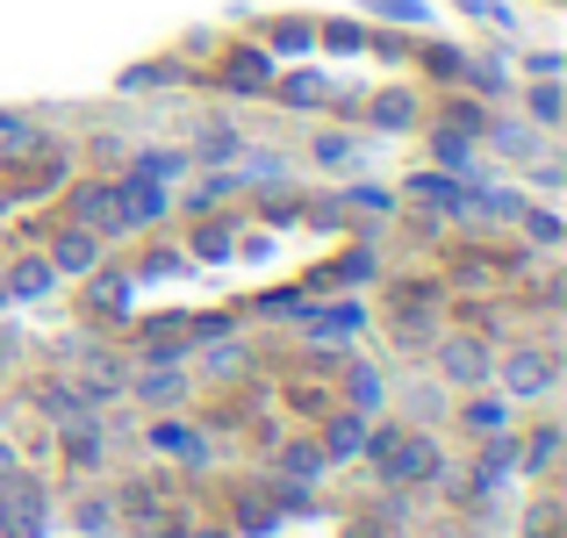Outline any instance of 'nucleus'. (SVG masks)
Listing matches in <instances>:
<instances>
[{"instance_id": "nucleus-1", "label": "nucleus", "mask_w": 567, "mask_h": 538, "mask_svg": "<svg viewBox=\"0 0 567 538\" xmlns=\"http://www.w3.org/2000/svg\"><path fill=\"white\" fill-rule=\"evenodd\" d=\"M360 453H374V467L388 482H431V474H439V445H431L424 431H374Z\"/></svg>"}, {"instance_id": "nucleus-2", "label": "nucleus", "mask_w": 567, "mask_h": 538, "mask_svg": "<svg viewBox=\"0 0 567 538\" xmlns=\"http://www.w3.org/2000/svg\"><path fill=\"white\" fill-rule=\"evenodd\" d=\"M43 525H51V503H43V488L14 467L8 482H0V538H43Z\"/></svg>"}, {"instance_id": "nucleus-3", "label": "nucleus", "mask_w": 567, "mask_h": 538, "mask_svg": "<svg viewBox=\"0 0 567 538\" xmlns=\"http://www.w3.org/2000/svg\"><path fill=\"white\" fill-rule=\"evenodd\" d=\"M496 373H503V387H511V402H539V395H554L560 359L546 345H511V359H496Z\"/></svg>"}, {"instance_id": "nucleus-4", "label": "nucleus", "mask_w": 567, "mask_h": 538, "mask_svg": "<svg viewBox=\"0 0 567 538\" xmlns=\"http://www.w3.org/2000/svg\"><path fill=\"white\" fill-rule=\"evenodd\" d=\"M439 373L453 387H482V381H496V352L482 345V338H467V331H453L439 345Z\"/></svg>"}, {"instance_id": "nucleus-5", "label": "nucleus", "mask_w": 567, "mask_h": 538, "mask_svg": "<svg viewBox=\"0 0 567 538\" xmlns=\"http://www.w3.org/2000/svg\"><path fill=\"white\" fill-rule=\"evenodd\" d=\"M72 223L80 230H123V201H115V187L109 179H86V187H72Z\"/></svg>"}, {"instance_id": "nucleus-6", "label": "nucleus", "mask_w": 567, "mask_h": 538, "mask_svg": "<svg viewBox=\"0 0 567 538\" xmlns=\"http://www.w3.org/2000/svg\"><path fill=\"white\" fill-rule=\"evenodd\" d=\"M43 259H51V273H94L101 266V230H80V223H72V230L51 237Z\"/></svg>"}, {"instance_id": "nucleus-7", "label": "nucleus", "mask_w": 567, "mask_h": 538, "mask_svg": "<svg viewBox=\"0 0 567 538\" xmlns=\"http://www.w3.org/2000/svg\"><path fill=\"white\" fill-rule=\"evenodd\" d=\"M152 453L202 467V459H208V445H202V431H187V424H181V416H158V424H152Z\"/></svg>"}, {"instance_id": "nucleus-8", "label": "nucleus", "mask_w": 567, "mask_h": 538, "mask_svg": "<svg viewBox=\"0 0 567 538\" xmlns=\"http://www.w3.org/2000/svg\"><path fill=\"white\" fill-rule=\"evenodd\" d=\"M137 395L152 402V410H173V402L187 395V373H181V366H166V359H152V366L137 373Z\"/></svg>"}, {"instance_id": "nucleus-9", "label": "nucleus", "mask_w": 567, "mask_h": 538, "mask_svg": "<svg viewBox=\"0 0 567 538\" xmlns=\"http://www.w3.org/2000/svg\"><path fill=\"white\" fill-rule=\"evenodd\" d=\"M37 410L51 416V424H80V416L94 410V402L80 395V381H51V387H43V402H37Z\"/></svg>"}, {"instance_id": "nucleus-10", "label": "nucleus", "mask_w": 567, "mask_h": 538, "mask_svg": "<svg viewBox=\"0 0 567 538\" xmlns=\"http://www.w3.org/2000/svg\"><path fill=\"white\" fill-rule=\"evenodd\" d=\"M51 288H58L51 259H14L8 266V294H22V302H37V294H51Z\"/></svg>"}, {"instance_id": "nucleus-11", "label": "nucleus", "mask_w": 567, "mask_h": 538, "mask_svg": "<svg viewBox=\"0 0 567 538\" xmlns=\"http://www.w3.org/2000/svg\"><path fill=\"white\" fill-rule=\"evenodd\" d=\"M360 445H367V416H360V410L331 416V431H323V453H331V459H352Z\"/></svg>"}, {"instance_id": "nucleus-12", "label": "nucleus", "mask_w": 567, "mask_h": 538, "mask_svg": "<svg viewBox=\"0 0 567 538\" xmlns=\"http://www.w3.org/2000/svg\"><path fill=\"white\" fill-rule=\"evenodd\" d=\"M525 115H532L539 130H560V115H567V94H560V80H539V86H532V94H525Z\"/></svg>"}, {"instance_id": "nucleus-13", "label": "nucleus", "mask_w": 567, "mask_h": 538, "mask_svg": "<svg viewBox=\"0 0 567 538\" xmlns=\"http://www.w3.org/2000/svg\"><path fill=\"white\" fill-rule=\"evenodd\" d=\"M309 158H317V166H323V173H346V166H352V158H360V144H352V137H346V130H323V137H317V144H309Z\"/></svg>"}, {"instance_id": "nucleus-14", "label": "nucleus", "mask_w": 567, "mask_h": 538, "mask_svg": "<svg viewBox=\"0 0 567 538\" xmlns=\"http://www.w3.org/2000/svg\"><path fill=\"white\" fill-rule=\"evenodd\" d=\"M202 158H216V166H230V158H245V137H237L230 123H208L202 130V144H194Z\"/></svg>"}, {"instance_id": "nucleus-15", "label": "nucleus", "mask_w": 567, "mask_h": 538, "mask_svg": "<svg viewBox=\"0 0 567 538\" xmlns=\"http://www.w3.org/2000/svg\"><path fill=\"white\" fill-rule=\"evenodd\" d=\"M223 86H237V94H259V86H266V51H237L230 72H223Z\"/></svg>"}, {"instance_id": "nucleus-16", "label": "nucleus", "mask_w": 567, "mask_h": 538, "mask_svg": "<svg viewBox=\"0 0 567 538\" xmlns=\"http://www.w3.org/2000/svg\"><path fill=\"white\" fill-rule=\"evenodd\" d=\"M346 395H352L346 410L374 416V410H381V373H374V366H352V373H346Z\"/></svg>"}, {"instance_id": "nucleus-17", "label": "nucleus", "mask_w": 567, "mask_h": 538, "mask_svg": "<svg viewBox=\"0 0 567 538\" xmlns=\"http://www.w3.org/2000/svg\"><path fill=\"white\" fill-rule=\"evenodd\" d=\"M280 101H288V108H317V101H331V80H317V72H295V80H280Z\"/></svg>"}, {"instance_id": "nucleus-18", "label": "nucleus", "mask_w": 567, "mask_h": 538, "mask_svg": "<svg viewBox=\"0 0 567 538\" xmlns=\"http://www.w3.org/2000/svg\"><path fill=\"white\" fill-rule=\"evenodd\" d=\"M374 123L381 130H410L416 123V94H381L374 101Z\"/></svg>"}, {"instance_id": "nucleus-19", "label": "nucleus", "mask_w": 567, "mask_h": 538, "mask_svg": "<svg viewBox=\"0 0 567 538\" xmlns=\"http://www.w3.org/2000/svg\"><path fill=\"white\" fill-rule=\"evenodd\" d=\"M280 474H288V482H317L323 453H317V445H288V453H280Z\"/></svg>"}, {"instance_id": "nucleus-20", "label": "nucleus", "mask_w": 567, "mask_h": 538, "mask_svg": "<svg viewBox=\"0 0 567 538\" xmlns=\"http://www.w3.org/2000/svg\"><path fill=\"white\" fill-rule=\"evenodd\" d=\"M187 173V152H144L137 158V179H158V187H166V179H181Z\"/></svg>"}, {"instance_id": "nucleus-21", "label": "nucleus", "mask_w": 567, "mask_h": 538, "mask_svg": "<svg viewBox=\"0 0 567 538\" xmlns=\"http://www.w3.org/2000/svg\"><path fill=\"white\" fill-rule=\"evenodd\" d=\"M123 510H130V525H144V531H158V496L144 482H130L123 488Z\"/></svg>"}, {"instance_id": "nucleus-22", "label": "nucleus", "mask_w": 567, "mask_h": 538, "mask_svg": "<svg viewBox=\"0 0 567 538\" xmlns=\"http://www.w3.org/2000/svg\"><path fill=\"white\" fill-rule=\"evenodd\" d=\"M482 137L496 144V152H511V158L532 152V130H525V123H482Z\"/></svg>"}, {"instance_id": "nucleus-23", "label": "nucleus", "mask_w": 567, "mask_h": 538, "mask_svg": "<svg viewBox=\"0 0 567 538\" xmlns=\"http://www.w3.org/2000/svg\"><path fill=\"white\" fill-rule=\"evenodd\" d=\"M309 331L317 338H352L360 331V309H323V317H309Z\"/></svg>"}, {"instance_id": "nucleus-24", "label": "nucleus", "mask_w": 567, "mask_h": 538, "mask_svg": "<svg viewBox=\"0 0 567 538\" xmlns=\"http://www.w3.org/2000/svg\"><path fill=\"white\" fill-rule=\"evenodd\" d=\"M439 158H445V166H474V137L445 123V130H439Z\"/></svg>"}, {"instance_id": "nucleus-25", "label": "nucleus", "mask_w": 567, "mask_h": 538, "mask_svg": "<svg viewBox=\"0 0 567 538\" xmlns=\"http://www.w3.org/2000/svg\"><path fill=\"white\" fill-rule=\"evenodd\" d=\"M317 37L331 43V51H367V29H360V22H323Z\"/></svg>"}, {"instance_id": "nucleus-26", "label": "nucleus", "mask_w": 567, "mask_h": 538, "mask_svg": "<svg viewBox=\"0 0 567 538\" xmlns=\"http://www.w3.org/2000/svg\"><path fill=\"white\" fill-rule=\"evenodd\" d=\"M554 453H560V431L546 424V431H532V445H525V467H554Z\"/></svg>"}, {"instance_id": "nucleus-27", "label": "nucleus", "mask_w": 567, "mask_h": 538, "mask_svg": "<svg viewBox=\"0 0 567 538\" xmlns=\"http://www.w3.org/2000/svg\"><path fill=\"white\" fill-rule=\"evenodd\" d=\"M317 43V22H280L274 29V51H309Z\"/></svg>"}, {"instance_id": "nucleus-28", "label": "nucleus", "mask_w": 567, "mask_h": 538, "mask_svg": "<svg viewBox=\"0 0 567 538\" xmlns=\"http://www.w3.org/2000/svg\"><path fill=\"white\" fill-rule=\"evenodd\" d=\"M374 14H388V22H431L424 0H374Z\"/></svg>"}, {"instance_id": "nucleus-29", "label": "nucleus", "mask_w": 567, "mask_h": 538, "mask_svg": "<svg viewBox=\"0 0 567 538\" xmlns=\"http://www.w3.org/2000/svg\"><path fill=\"white\" fill-rule=\"evenodd\" d=\"M525 230L539 237V245H560V216H554V208H532V216H525Z\"/></svg>"}, {"instance_id": "nucleus-30", "label": "nucleus", "mask_w": 567, "mask_h": 538, "mask_svg": "<svg viewBox=\"0 0 567 538\" xmlns=\"http://www.w3.org/2000/svg\"><path fill=\"white\" fill-rule=\"evenodd\" d=\"M109 525H115V510H109L101 496H94V503H80V531H94V538H101Z\"/></svg>"}, {"instance_id": "nucleus-31", "label": "nucleus", "mask_w": 567, "mask_h": 538, "mask_svg": "<svg viewBox=\"0 0 567 538\" xmlns=\"http://www.w3.org/2000/svg\"><path fill=\"white\" fill-rule=\"evenodd\" d=\"M431 72H445V80H460V72H467V51H445V43H439V51H431Z\"/></svg>"}, {"instance_id": "nucleus-32", "label": "nucleus", "mask_w": 567, "mask_h": 538, "mask_svg": "<svg viewBox=\"0 0 567 538\" xmlns=\"http://www.w3.org/2000/svg\"><path fill=\"white\" fill-rule=\"evenodd\" d=\"M467 424H482V431H496V424H503V410H496V402H474V410H467Z\"/></svg>"}, {"instance_id": "nucleus-33", "label": "nucleus", "mask_w": 567, "mask_h": 538, "mask_svg": "<svg viewBox=\"0 0 567 538\" xmlns=\"http://www.w3.org/2000/svg\"><path fill=\"white\" fill-rule=\"evenodd\" d=\"M8 474H14V445L0 438V482H8Z\"/></svg>"}, {"instance_id": "nucleus-34", "label": "nucleus", "mask_w": 567, "mask_h": 538, "mask_svg": "<svg viewBox=\"0 0 567 538\" xmlns=\"http://www.w3.org/2000/svg\"><path fill=\"white\" fill-rule=\"evenodd\" d=\"M0 130H8V115H0Z\"/></svg>"}]
</instances>
